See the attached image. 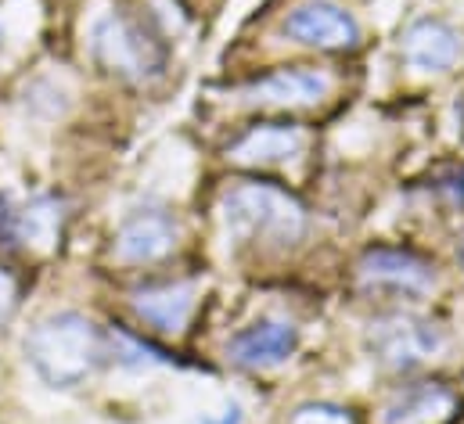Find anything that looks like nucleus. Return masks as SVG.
<instances>
[{
    "label": "nucleus",
    "instance_id": "10",
    "mask_svg": "<svg viewBox=\"0 0 464 424\" xmlns=\"http://www.w3.org/2000/svg\"><path fill=\"white\" fill-rule=\"evenodd\" d=\"M324 94H328V76L324 72H317V69H277L248 91V101L266 108H295L314 105Z\"/></svg>",
    "mask_w": 464,
    "mask_h": 424
},
{
    "label": "nucleus",
    "instance_id": "7",
    "mask_svg": "<svg viewBox=\"0 0 464 424\" xmlns=\"http://www.w3.org/2000/svg\"><path fill=\"white\" fill-rule=\"evenodd\" d=\"M173 245H177V219L162 206H144L133 216H126L116 234V255L133 266L169 255Z\"/></svg>",
    "mask_w": 464,
    "mask_h": 424
},
{
    "label": "nucleus",
    "instance_id": "3",
    "mask_svg": "<svg viewBox=\"0 0 464 424\" xmlns=\"http://www.w3.org/2000/svg\"><path fill=\"white\" fill-rule=\"evenodd\" d=\"M91 51L94 58L122 80H148L166 69L169 47L155 22L133 14V11H109L91 29Z\"/></svg>",
    "mask_w": 464,
    "mask_h": 424
},
{
    "label": "nucleus",
    "instance_id": "9",
    "mask_svg": "<svg viewBox=\"0 0 464 424\" xmlns=\"http://www.w3.org/2000/svg\"><path fill=\"white\" fill-rule=\"evenodd\" d=\"M464 54V36L443 18H418L403 36V58L414 72H450Z\"/></svg>",
    "mask_w": 464,
    "mask_h": 424
},
{
    "label": "nucleus",
    "instance_id": "6",
    "mask_svg": "<svg viewBox=\"0 0 464 424\" xmlns=\"http://www.w3.org/2000/svg\"><path fill=\"white\" fill-rule=\"evenodd\" d=\"M285 36L317 51H353L360 43V25L335 0H306L285 14Z\"/></svg>",
    "mask_w": 464,
    "mask_h": 424
},
{
    "label": "nucleus",
    "instance_id": "16",
    "mask_svg": "<svg viewBox=\"0 0 464 424\" xmlns=\"http://www.w3.org/2000/svg\"><path fill=\"white\" fill-rule=\"evenodd\" d=\"M14 299H18V284L7 270H0V320H7V313L14 310Z\"/></svg>",
    "mask_w": 464,
    "mask_h": 424
},
{
    "label": "nucleus",
    "instance_id": "5",
    "mask_svg": "<svg viewBox=\"0 0 464 424\" xmlns=\"http://www.w3.org/2000/svg\"><path fill=\"white\" fill-rule=\"evenodd\" d=\"M360 281L371 295H385V299H421L432 292L436 274L432 266L407 252V248H392V245H378L367 248L363 263H360Z\"/></svg>",
    "mask_w": 464,
    "mask_h": 424
},
{
    "label": "nucleus",
    "instance_id": "13",
    "mask_svg": "<svg viewBox=\"0 0 464 424\" xmlns=\"http://www.w3.org/2000/svg\"><path fill=\"white\" fill-rule=\"evenodd\" d=\"M195 310V288L191 284H162L137 295V313L155 331H180Z\"/></svg>",
    "mask_w": 464,
    "mask_h": 424
},
{
    "label": "nucleus",
    "instance_id": "14",
    "mask_svg": "<svg viewBox=\"0 0 464 424\" xmlns=\"http://www.w3.org/2000/svg\"><path fill=\"white\" fill-rule=\"evenodd\" d=\"M25 226H22V206L11 202V195H0V248H22Z\"/></svg>",
    "mask_w": 464,
    "mask_h": 424
},
{
    "label": "nucleus",
    "instance_id": "4",
    "mask_svg": "<svg viewBox=\"0 0 464 424\" xmlns=\"http://www.w3.org/2000/svg\"><path fill=\"white\" fill-rule=\"evenodd\" d=\"M447 345V331L432 320L421 317H396L378 320L374 323V334H371V349H374V360L389 371H414V367H425L436 352H443Z\"/></svg>",
    "mask_w": 464,
    "mask_h": 424
},
{
    "label": "nucleus",
    "instance_id": "15",
    "mask_svg": "<svg viewBox=\"0 0 464 424\" xmlns=\"http://www.w3.org/2000/svg\"><path fill=\"white\" fill-rule=\"evenodd\" d=\"M440 191H447L454 202H461L464 206V166H454V169H447L443 177H440V184H436Z\"/></svg>",
    "mask_w": 464,
    "mask_h": 424
},
{
    "label": "nucleus",
    "instance_id": "17",
    "mask_svg": "<svg viewBox=\"0 0 464 424\" xmlns=\"http://www.w3.org/2000/svg\"><path fill=\"white\" fill-rule=\"evenodd\" d=\"M202 424H241V410L231 407V410H224V418H213V421H202Z\"/></svg>",
    "mask_w": 464,
    "mask_h": 424
},
{
    "label": "nucleus",
    "instance_id": "8",
    "mask_svg": "<svg viewBox=\"0 0 464 424\" xmlns=\"http://www.w3.org/2000/svg\"><path fill=\"white\" fill-rule=\"evenodd\" d=\"M299 345V327L281 317H259L256 323L241 327L231 338L227 352L237 367L245 371H266L285 363Z\"/></svg>",
    "mask_w": 464,
    "mask_h": 424
},
{
    "label": "nucleus",
    "instance_id": "12",
    "mask_svg": "<svg viewBox=\"0 0 464 424\" xmlns=\"http://www.w3.org/2000/svg\"><path fill=\"white\" fill-rule=\"evenodd\" d=\"M454 407V396L436 381H411L392 392L385 407V424H429Z\"/></svg>",
    "mask_w": 464,
    "mask_h": 424
},
{
    "label": "nucleus",
    "instance_id": "1",
    "mask_svg": "<svg viewBox=\"0 0 464 424\" xmlns=\"http://www.w3.org/2000/svg\"><path fill=\"white\" fill-rule=\"evenodd\" d=\"M25 356L51 389H76L98 371L105 345L91 320L65 310V313L44 317L29 331Z\"/></svg>",
    "mask_w": 464,
    "mask_h": 424
},
{
    "label": "nucleus",
    "instance_id": "11",
    "mask_svg": "<svg viewBox=\"0 0 464 424\" xmlns=\"http://www.w3.org/2000/svg\"><path fill=\"white\" fill-rule=\"evenodd\" d=\"M303 144H306V137L295 122H259L234 144V155L245 162L270 166V162H285V159L299 155Z\"/></svg>",
    "mask_w": 464,
    "mask_h": 424
},
{
    "label": "nucleus",
    "instance_id": "2",
    "mask_svg": "<svg viewBox=\"0 0 464 424\" xmlns=\"http://www.w3.org/2000/svg\"><path fill=\"white\" fill-rule=\"evenodd\" d=\"M224 219L237 245H263V248L292 245L306 226L303 206L288 191L266 180L234 184L224 198Z\"/></svg>",
    "mask_w": 464,
    "mask_h": 424
}]
</instances>
